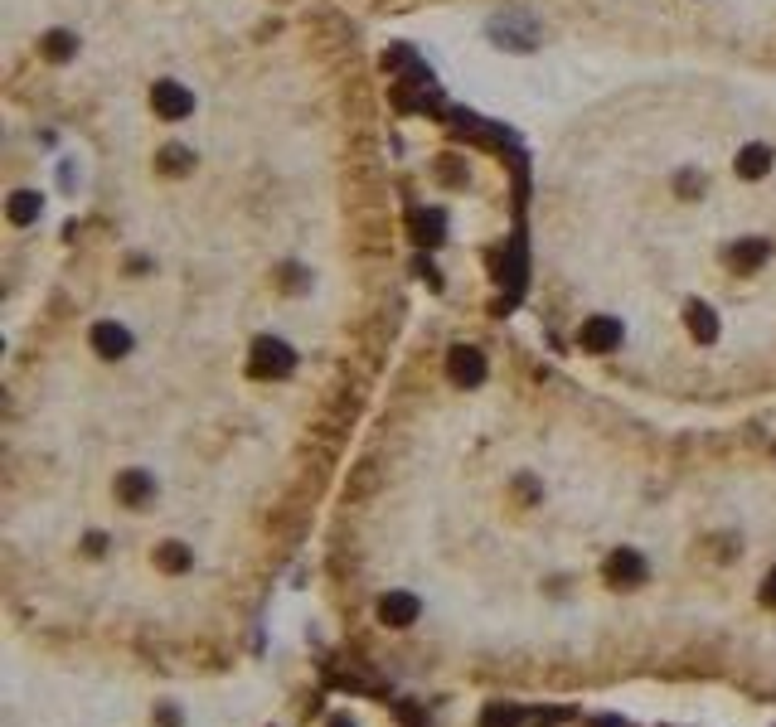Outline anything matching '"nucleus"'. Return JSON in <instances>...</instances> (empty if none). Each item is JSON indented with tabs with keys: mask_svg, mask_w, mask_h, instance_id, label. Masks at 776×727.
Wrapping results in <instances>:
<instances>
[{
	"mask_svg": "<svg viewBox=\"0 0 776 727\" xmlns=\"http://www.w3.org/2000/svg\"><path fill=\"white\" fill-rule=\"evenodd\" d=\"M651 572H645V557L631 553V548H616L612 557H606V582L612 586H641Z\"/></svg>",
	"mask_w": 776,
	"mask_h": 727,
	"instance_id": "obj_1",
	"label": "nucleus"
},
{
	"mask_svg": "<svg viewBox=\"0 0 776 727\" xmlns=\"http://www.w3.org/2000/svg\"><path fill=\"white\" fill-rule=\"evenodd\" d=\"M417 596L413 592H388L384 601H378V616H384L388 625H413L417 621Z\"/></svg>",
	"mask_w": 776,
	"mask_h": 727,
	"instance_id": "obj_2",
	"label": "nucleus"
},
{
	"mask_svg": "<svg viewBox=\"0 0 776 727\" xmlns=\"http://www.w3.org/2000/svg\"><path fill=\"white\" fill-rule=\"evenodd\" d=\"M117 495L126 499V505H146V499L155 495V480L146 470H122L117 475Z\"/></svg>",
	"mask_w": 776,
	"mask_h": 727,
	"instance_id": "obj_3",
	"label": "nucleus"
},
{
	"mask_svg": "<svg viewBox=\"0 0 776 727\" xmlns=\"http://www.w3.org/2000/svg\"><path fill=\"white\" fill-rule=\"evenodd\" d=\"M155 563H161L165 572H185L190 567V548H185V543H165V548L155 553Z\"/></svg>",
	"mask_w": 776,
	"mask_h": 727,
	"instance_id": "obj_4",
	"label": "nucleus"
},
{
	"mask_svg": "<svg viewBox=\"0 0 776 727\" xmlns=\"http://www.w3.org/2000/svg\"><path fill=\"white\" fill-rule=\"evenodd\" d=\"M519 722H525V712H519V708H510V703L486 708V718H481V727H519Z\"/></svg>",
	"mask_w": 776,
	"mask_h": 727,
	"instance_id": "obj_5",
	"label": "nucleus"
},
{
	"mask_svg": "<svg viewBox=\"0 0 776 727\" xmlns=\"http://www.w3.org/2000/svg\"><path fill=\"white\" fill-rule=\"evenodd\" d=\"M398 718H403L408 727H422V708H417V703H398Z\"/></svg>",
	"mask_w": 776,
	"mask_h": 727,
	"instance_id": "obj_6",
	"label": "nucleus"
},
{
	"mask_svg": "<svg viewBox=\"0 0 776 727\" xmlns=\"http://www.w3.org/2000/svg\"><path fill=\"white\" fill-rule=\"evenodd\" d=\"M761 601H767V606H776V572H767V582H761Z\"/></svg>",
	"mask_w": 776,
	"mask_h": 727,
	"instance_id": "obj_7",
	"label": "nucleus"
}]
</instances>
